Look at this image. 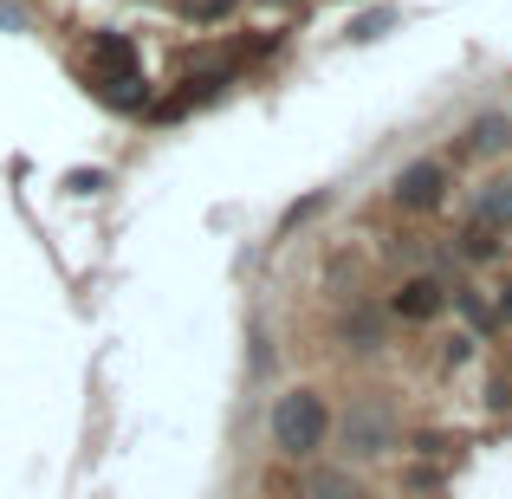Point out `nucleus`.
Instances as JSON below:
<instances>
[{
    "mask_svg": "<svg viewBox=\"0 0 512 499\" xmlns=\"http://www.w3.org/2000/svg\"><path fill=\"white\" fill-rule=\"evenodd\" d=\"M266 435H273V454H286V461H312V454L331 441V402L318 396L312 383L286 389V396L273 402V415H266Z\"/></svg>",
    "mask_w": 512,
    "mask_h": 499,
    "instance_id": "1",
    "label": "nucleus"
},
{
    "mask_svg": "<svg viewBox=\"0 0 512 499\" xmlns=\"http://www.w3.org/2000/svg\"><path fill=\"white\" fill-rule=\"evenodd\" d=\"M137 78H143V59L124 33H91V85H104V98L137 104Z\"/></svg>",
    "mask_w": 512,
    "mask_h": 499,
    "instance_id": "2",
    "label": "nucleus"
},
{
    "mask_svg": "<svg viewBox=\"0 0 512 499\" xmlns=\"http://www.w3.org/2000/svg\"><path fill=\"white\" fill-rule=\"evenodd\" d=\"M338 435H344L350 461H383V454L396 448V409H389L383 396H363V402H350Z\"/></svg>",
    "mask_w": 512,
    "mask_h": 499,
    "instance_id": "3",
    "label": "nucleus"
},
{
    "mask_svg": "<svg viewBox=\"0 0 512 499\" xmlns=\"http://www.w3.org/2000/svg\"><path fill=\"white\" fill-rule=\"evenodd\" d=\"M441 195H448V163H435V156L409 163V169L396 175V188H389V201H396L402 214H428V208H441Z\"/></svg>",
    "mask_w": 512,
    "mask_h": 499,
    "instance_id": "4",
    "label": "nucleus"
},
{
    "mask_svg": "<svg viewBox=\"0 0 512 499\" xmlns=\"http://www.w3.org/2000/svg\"><path fill=\"white\" fill-rule=\"evenodd\" d=\"M441 305H448V299H441L435 279H402L396 299H389V312L409 318V325H428V318H441Z\"/></svg>",
    "mask_w": 512,
    "mask_h": 499,
    "instance_id": "5",
    "label": "nucleus"
},
{
    "mask_svg": "<svg viewBox=\"0 0 512 499\" xmlns=\"http://www.w3.org/2000/svg\"><path fill=\"white\" fill-rule=\"evenodd\" d=\"M474 221L493 227V234H500V227H512V182H487V195L474 201Z\"/></svg>",
    "mask_w": 512,
    "mask_h": 499,
    "instance_id": "6",
    "label": "nucleus"
},
{
    "mask_svg": "<svg viewBox=\"0 0 512 499\" xmlns=\"http://www.w3.org/2000/svg\"><path fill=\"white\" fill-rule=\"evenodd\" d=\"M312 499H363V487L350 480V467H318V474H312Z\"/></svg>",
    "mask_w": 512,
    "mask_h": 499,
    "instance_id": "7",
    "label": "nucleus"
},
{
    "mask_svg": "<svg viewBox=\"0 0 512 499\" xmlns=\"http://www.w3.org/2000/svg\"><path fill=\"white\" fill-rule=\"evenodd\" d=\"M500 143H512V124H500V117H480V124H474V150L493 156Z\"/></svg>",
    "mask_w": 512,
    "mask_h": 499,
    "instance_id": "8",
    "label": "nucleus"
},
{
    "mask_svg": "<svg viewBox=\"0 0 512 499\" xmlns=\"http://www.w3.org/2000/svg\"><path fill=\"white\" fill-rule=\"evenodd\" d=\"M461 253H467V260H493V253H500V240H493V227H467V234H461Z\"/></svg>",
    "mask_w": 512,
    "mask_h": 499,
    "instance_id": "9",
    "label": "nucleus"
},
{
    "mask_svg": "<svg viewBox=\"0 0 512 499\" xmlns=\"http://www.w3.org/2000/svg\"><path fill=\"white\" fill-rule=\"evenodd\" d=\"M227 7H234V0H188V13H195V20H221Z\"/></svg>",
    "mask_w": 512,
    "mask_h": 499,
    "instance_id": "10",
    "label": "nucleus"
}]
</instances>
